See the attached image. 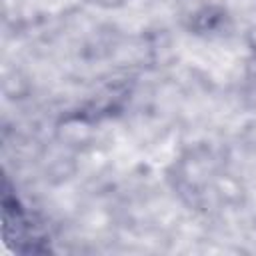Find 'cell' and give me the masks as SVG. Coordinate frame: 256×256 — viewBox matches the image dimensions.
<instances>
[{"label": "cell", "mask_w": 256, "mask_h": 256, "mask_svg": "<svg viewBox=\"0 0 256 256\" xmlns=\"http://www.w3.org/2000/svg\"><path fill=\"white\" fill-rule=\"evenodd\" d=\"M84 2L98 10H118L128 4V0H84Z\"/></svg>", "instance_id": "1"}]
</instances>
